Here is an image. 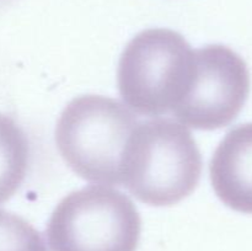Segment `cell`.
Returning a JSON list of instances; mask_svg holds the SVG:
<instances>
[{"mask_svg":"<svg viewBox=\"0 0 252 251\" xmlns=\"http://www.w3.org/2000/svg\"><path fill=\"white\" fill-rule=\"evenodd\" d=\"M201 175V152L187 127L170 118L138 123L122 165V186L138 201L174 206L196 189Z\"/></svg>","mask_w":252,"mask_h":251,"instance_id":"1","label":"cell"},{"mask_svg":"<svg viewBox=\"0 0 252 251\" xmlns=\"http://www.w3.org/2000/svg\"><path fill=\"white\" fill-rule=\"evenodd\" d=\"M30 144L11 117L0 113V203L11 198L26 177Z\"/></svg>","mask_w":252,"mask_h":251,"instance_id":"7","label":"cell"},{"mask_svg":"<svg viewBox=\"0 0 252 251\" xmlns=\"http://www.w3.org/2000/svg\"><path fill=\"white\" fill-rule=\"evenodd\" d=\"M194 73V51L170 29H148L133 37L121 54L117 85L126 105L138 115L172 112Z\"/></svg>","mask_w":252,"mask_h":251,"instance_id":"3","label":"cell"},{"mask_svg":"<svg viewBox=\"0 0 252 251\" xmlns=\"http://www.w3.org/2000/svg\"><path fill=\"white\" fill-rule=\"evenodd\" d=\"M0 251H48L41 233L17 214L0 208Z\"/></svg>","mask_w":252,"mask_h":251,"instance_id":"8","label":"cell"},{"mask_svg":"<svg viewBox=\"0 0 252 251\" xmlns=\"http://www.w3.org/2000/svg\"><path fill=\"white\" fill-rule=\"evenodd\" d=\"M138 123L137 116L115 98L78 96L59 116L57 148L81 179L103 186H122L123 159Z\"/></svg>","mask_w":252,"mask_h":251,"instance_id":"2","label":"cell"},{"mask_svg":"<svg viewBox=\"0 0 252 251\" xmlns=\"http://www.w3.org/2000/svg\"><path fill=\"white\" fill-rule=\"evenodd\" d=\"M209 175L214 192L225 206L252 214V123L233 128L219 143Z\"/></svg>","mask_w":252,"mask_h":251,"instance_id":"6","label":"cell"},{"mask_svg":"<svg viewBox=\"0 0 252 251\" xmlns=\"http://www.w3.org/2000/svg\"><path fill=\"white\" fill-rule=\"evenodd\" d=\"M140 231L142 220L132 199L103 185L66 194L46 229L52 251H135Z\"/></svg>","mask_w":252,"mask_h":251,"instance_id":"4","label":"cell"},{"mask_svg":"<svg viewBox=\"0 0 252 251\" xmlns=\"http://www.w3.org/2000/svg\"><path fill=\"white\" fill-rule=\"evenodd\" d=\"M250 71L236 52L223 44L194 51L191 85L172 113L181 125L213 130L230 125L250 94Z\"/></svg>","mask_w":252,"mask_h":251,"instance_id":"5","label":"cell"}]
</instances>
